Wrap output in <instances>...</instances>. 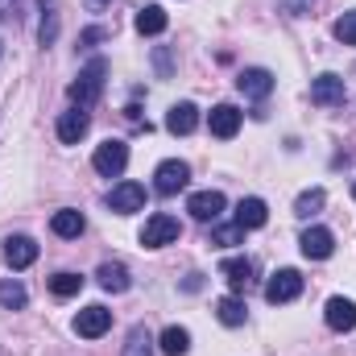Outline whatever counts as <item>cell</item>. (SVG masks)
I'll return each mask as SVG.
<instances>
[{
    "label": "cell",
    "instance_id": "obj_2",
    "mask_svg": "<svg viewBox=\"0 0 356 356\" xmlns=\"http://www.w3.org/2000/svg\"><path fill=\"white\" fill-rule=\"evenodd\" d=\"M178 236H182V224H178L175 216H166V211L149 216V220H145V228H141V245H145V249H162V245H175Z\"/></svg>",
    "mask_w": 356,
    "mask_h": 356
},
{
    "label": "cell",
    "instance_id": "obj_3",
    "mask_svg": "<svg viewBox=\"0 0 356 356\" xmlns=\"http://www.w3.org/2000/svg\"><path fill=\"white\" fill-rule=\"evenodd\" d=\"M91 166H95L104 178H120L124 166H129V145H124V141H104V145H95Z\"/></svg>",
    "mask_w": 356,
    "mask_h": 356
},
{
    "label": "cell",
    "instance_id": "obj_9",
    "mask_svg": "<svg viewBox=\"0 0 356 356\" xmlns=\"http://www.w3.org/2000/svg\"><path fill=\"white\" fill-rule=\"evenodd\" d=\"M207 129H211L220 141H232V137L241 133V108H236V104H216V108L207 112Z\"/></svg>",
    "mask_w": 356,
    "mask_h": 356
},
{
    "label": "cell",
    "instance_id": "obj_14",
    "mask_svg": "<svg viewBox=\"0 0 356 356\" xmlns=\"http://www.w3.org/2000/svg\"><path fill=\"white\" fill-rule=\"evenodd\" d=\"M38 261V245L29 236H8L4 241V266L8 269H29Z\"/></svg>",
    "mask_w": 356,
    "mask_h": 356
},
{
    "label": "cell",
    "instance_id": "obj_10",
    "mask_svg": "<svg viewBox=\"0 0 356 356\" xmlns=\"http://www.w3.org/2000/svg\"><path fill=\"white\" fill-rule=\"evenodd\" d=\"M344 99H348V88L340 75H319L311 83V104H319V108H340Z\"/></svg>",
    "mask_w": 356,
    "mask_h": 356
},
{
    "label": "cell",
    "instance_id": "obj_31",
    "mask_svg": "<svg viewBox=\"0 0 356 356\" xmlns=\"http://www.w3.org/2000/svg\"><path fill=\"white\" fill-rule=\"evenodd\" d=\"M277 4H282L290 17H302V13H311V4H315V0H277Z\"/></svg>",
    "mask_w": 356,
    "mask_h": 356
},
{
    "label": "cell",
    "instance_id": "obj_13",
    "mask_svg": "<svg viewBox=\"0 0 356 356\" xmlns=\"http://www.w3.org/2000/svg\"><path fill=\"white\" fill-rule=\"evenodd\" d=\"M220 273H224V282L232 286V294H245V290L253 286L257 266H253L249 257H228V261H220Z\"/></svg>",
    "mask_w": 356,
    "mask_h": 356
},
{
    "label": "cell",
    "instance_id": "obj_20",
    "mask_svg": "<svg viewBox=\"0 0 356 356\" xmlns=\"http://www.w3.org/2000/svg\"><path fill=\"white\" fill-rule=\"evenodd\" d=\"M266 220H269V207H266V199H241L236 203V224L249 232V228H266Z\"/></svg>",
    "mask_w": 356,
    "mask_h": 356
},
{
    "label": "cell",
    "instance_id": "obj_28",
    "mask_svg": "<svg viewBox=\"0 0 356 356\" xmlns=\"http://www.w3.org/2000/svg\"><path fill=\"white\" fill-rule=\"evenodd\" d=\"M124 356H154V336L145 327H133L129 332V344H124Z\"/></svg>",
    "mask_w": 356,
    "mask_h": 356
},
{
    "label": "cell",
    "instance_id": "obj_22",
    "mask_svg": "<svg viewBox=\"0 0 356 356\" xmlns=\"http://www.w3.org/2000/svg\"><path fill=\"white\" fill-rule=\"evenodd\" d=\"M137 33H145V38H154V33H162L170 21H166V13H162V4H145V8H137Z\"/></svg>",
    "mask_w": 356,
    "mask_h": 356
},
{
    "label": "cell",
    "instance_id": "obj_4",
    "mask_svg": "<svg viewBox=\"0 0 356 356\" xmlns=\"http://www.w3.org/2000/svg\"><path fill=\"white\" fill-rule=\"evenodd\" d=\"M186 182H191V166L186 162H178V158H170V162H162L158 170H154V191L158 195H178V191H186Z\"/></svg>",
    "mask_w": 356,
    "mask_h": 356
},
{
    "label": "cell",
    "instance_id": "obj_33",
    "mask_svg": "<svg viewBox=\"0 0 356 356\" xmlns=\"http://www.w3.org/2000/svg\"><path fill=\"white\" fill-rule=\"evenodd\" d=\"M99 38H108V29H88L79 42H83V46H91V42H99Z\"/></svg>",
    "mask_w": 356,
    "mask_h": 356
},
{
    "label": "cell",
    "instance_id": "obj_30",
    "mask_svg": "<svg viewBox=\"0 0 356 356\" xmlns=\"http://www.w3.org/2000/svg\"><path fill=\"white\" fill-rule=\"evenodd\" d=\"M332 33H336L344 46H356V13H344V17L332 25Z\"/></svg>",
    "mask_w": 356,
    "mask_h": 356
},
{
    "label": "cell",
    "instance_id": "obj_16",
    "mask_svg": "<svg viewBox=\"0 0 356 356\" xmlns=\"http://www.w3.org/2000/svg\"><path fill=\"white\" fill-rule=\"evenodd\" d=\"M236 88L245 91L249 99H266L269 91H273V75H269L266 67H249V71H241Z\"/></svg>",
    "mask_w": 356,
    "mask_h": 356
},
{
    "label": "cell",
    "instance_id": "obj_35",
    "mask_svg": "<svg viewBox=\"0 0 356 356\" xmlns=\"http://www.w3.org/2000/svg\"><path fill=\"white\" fill-rule=\"evenodd\" d=\"M91 4H108V0H91Z\"/></svg>",
    "mask_w": 356,
    "mask_h": 356
},
{
    "label": "cell",
    "instance_id": "obj_26",
    "mask_svg": "<svg viewBox=\"0 0 356 356\" xmlns=\"http://www.w3.org/2000/svg\"><path fill=\"white\" fill-rule=\"evenodd\" d=\"M211 245H220V249H232V245H245V228L232 220V224H220V228H211Z\"/></svg>",
    "mask_w": 356,
    "mask_h": 356
},
{
    "label": "cell",
    "instance_id": "obj_6",
    "mask_svg": "<svg viewBox=\"0 0 356 356\" xmlns=\"http://www.w3.org/2000/svg\"><path fill=\"white\" fill-rule=\"evenodd\" d=\"M108 207H112L116 216L141 211V207H145V186H141V182H116V186L108 191Z\"/></svg>",
    "mask_w": 356,
    "mask_h": 356
},
{
    "label": "cell",
    "instance_id": "obj_19",
    "mask_svg": "<svg viewBox=\"0 0 356 356\" xmlns=\"http://www.w3.org/2000/svg\"><path fill=\"white\" fill-rule=\"evenodd\" d=\"M50 228H54V236H63V241H75V236L88 228V220H83V211H75V207H63V211H54Z\"/></svg>",
    "mask_w": 356,
    "mask_h": 356
},
{
    "label": "cell",
    "instance_id": "obj_34",
    "mask_svg": "<svg viewBox=\"0 0 356 356\" xmlns=\"http://www.w3.org/2000/svg\"><path fill=\"white\" fill-rule=\"evenodd\" d=\"M158 71H162V75L170 71V54H166V50H158Z\"/></svg>",
    "mask_w": 356,
    "mask_h": 356
},
{
    "label": "cell",
    "instance_id": "obj_1",
    "mask_svg": "<svg viewBox=\"0 0 356 356\" xmlns=\"http://www.w3.org/2000/svg\"><path fill=\"white\" fill-rule=\"evenodd\" d=\"M104 79H108V63H104V58H91L88 67L79 71V79L67 88L71 104H75V108H91V104L104 95Z\"/></svg>",
    "mask_w": 356,
    "mask_h": 356
},
{
    "label": "cell",
    "instance_id": "obj_29",
    "mask_svg": "<svg viewBox=\"0 0 356 356\" xmlns=\"http://www.w3.org/2000/svg\"><path fill=\"white\" fill-rule=\"evenodd\" d=\"M323 199H327V195H323L319 186H315V191H302V195H298V203H294V211H298V216H311V211H319V207H323Z\"/></svg>",
    "mask_w": 356,
    "mask_h": 356
},
{
    "label": "cell",
    "instance_id": "obj_25",
    "mask_svg": "<svg viewBox=\"0 0 356 356\" xmlns=\"http://www.w3.org/2000/svg\"><path fill=\"white\" fill-rule=\"evenodd\" d=\"M50 290H54L58 298H75V294L83 290V277H79V273H71V269H63V273H54V277H50Z\"/></svg>",
    "mask_w": 356,
    "mask_h": 356
},
{
    "label": "cell",
    "instance_id": "obj_15",
    "mask_svg": "<svg viewBox=\"0 0 356 356\" xmlns=\"http://www.w3.org/2000/svg\"><path fill=\"white\" fill-rule=\"evenodd\" d=\"M323 319H327V327H332V332H353V327H356V302H353V298H327Z\"/></svg>",
    "mask_w": 356,
    "mask_h": 356
},
{
    "label": "cell",
    "instance_id": "obj_21",
    "mask_svg": "<svg viewBox=\"0 0 356 356\" xmlns=\"http://www.w3.org/2000/svg\"><path fill=\"white\" fill-rule=\"evenodd\" d=\"M216 319H220L224 327H241V323L249 319V307L241 302V294H228V298L216 302Z\"/></svg>",
    "mask_w": 356,
    "mask_h": 356
},
{
    "label": "cell",
    "instance_id": "obj_18",
    "mask_svg": "<svg viewBox=\"0 0 356 356\" xmlns=\"http://www.w3.org/2000/svg\"><path fill=\"white\" fill-rule=\"evenodd\" d=\"M195 124H199V108L195 104H175L170 112H166V129L175 133V137H186V133H195Z\"/></svg>",
    "mask_w": 356,
    "mask_h": 356
},
{
    "label": "cell",
    "instance_id": "obj_7",
    "mask_svg": "<svg viewBox=\"0 0 356 356\" xmlns=\"http://www.w3.org/2000/svg\"><path fill=\"white\" fill-rule=\"evenodd\" d=\"M108 327H112V311L99 307V302H91L75 315V336H83V340H99Z\"/></svg>",
    "mask_w": 356,
    "mask_h": 356
},
{
    "label": "cell",
    "instance_id": "obj_12",
    "mask_svg": "<svg viewBox=\"0 0 356 356\" xmlns=\"http://www.w3.org/2000/svg\"><path fill=\"white\" fill-rule=\"evenodd\" d=\"M88 129H91L88 108H71V112L58 116V141H63V145H79V141L88 137Z\"/></svg>",
    "mask_w": 356,
    "mask_h": 356
},
{
    "label": "cell",
    "instance_id": "obj_17",
    "mask_svg": "<svg viewBox=\"0 0 356 356\" xmlns=\"http://www.w3.org/2000/svg\"><path fill=\"white\" fill-rule=\"evenodd\" d=\"M95 282L108 290V294H124L129 286H133V277H129V269L120 266V261H104V266L95 269Z\"/></svg>",
    "mask_w": 356,
    "mask_h": 356
},
{
    "label": "cell",
    "instance_id": "obj_5",
    "mask_svg": "<svg viewBox=\"0 0 356 356\" xmlns=\"http://www.w3.org/2000/svg\"><path fill=\"white\" fill-rule=\"evenodd\" d=\"M298 294H302V273H298V269H277L266 282V298L273 307H277V302H294Z\"/></svg>",
    "mask_w": 356,
    "mask_h": 356
},
{
    "label": "cell",
    "instance_id": "obj_24",
    "mask_svg": "<svg viewBox=\"0 0 356 356\" xmlns=\"http://www.w3.org/2000/svg\"><path fill=\"white\" fill-rule=\"evenodd\" d=\"M158 344H162V353L166 356H186L191 353V332H186V327H166Z\"/></svg>",
    "mask_w": 356,
    "mask_h": 356
},
{
    "label": "cell",
    "instance_id": "obj_11",
    "mask_svg": "<svg viewBox=\"0 0 356 356\" xmlns=\"http://www.w3.org/2000/svg\"><path fill=\"white\" fill-rule=\"evenodd\" d=\"M298 249H302L307 261H327V257L336 253V236H332L327 228H307L302 241H298Z\"/></svg>",
    "mask_w": 356,
    "mask_h": 356
},
{
    "label": "cell",
    "instance_id": "obj_23",
    "mask_svg": "<svg viewBox=\"0 0 356 356\" xmlns=\"http://www.w3.org/2000/svg\"><path fill=\"white\" fill-rule=\"evenodd\" d=\"M38 8H42L38 42H42V46H54V38H58V0H38Z\"/></svg>",
    "mask_w": 356,
    "mask_h": 356
},
{
    "label": "cell",
    "instance_id": "obj_32",
    "mask_svg": "<svg viewBox=\"0 0 356 356\" xmlns=\"http://www.w3.org/2000/svg\"><path fill=\"white\" fill-rule=\"evenodd\" d=\"M8 17H17V0H0V21H8Z\"/></svg>",
    "mask_w": 356,
    "mask_h": 356
},
{
    "label": "cell",
    "instance_id": "obj_36",
    "mask_svg": "<svg viewBox=\"0 0 356 356\" xmlns=\"http://www.w3.org/2000/svg\"><path fill=\"white\" fill-rule=\"evenodd\" d=\"M353 199H356V186H353Z\"/></svg>",
    "mask_w": 356,
    "mask_h": 356
},
{
    "label": "cell",
    "instance_id": "obj_8",
    "mask_svg": "<svg viewBox=\"0 0 356 356\" xmlns=\"http://www.w3.org/2000/svg\"><path fill=\"white\" fill-rule=\"evenodd\" d=\"M224 207H228V199H224L220 191H195V195L186 199V211H191L199 224H211V220H220V216H224Z\"/></svg>",
    "mask_w": 356,
    "mask_h": 356
},
{
    "label": "cell",
    "instance_id": "obj_27",
    "mask_svg": "<svg viewBox=\"0 0 356 356\" xmlns=\"http://www.w3.org/2000/svg\"><path fill=\"white\" fill-rule=\"evenodd\" d=\"M25 302H29V294H25V286H21V282H0V307L21 311Z\"/></svg>",
    "mask_w": 356,
    "mask_h": 356
}]
</instances>
